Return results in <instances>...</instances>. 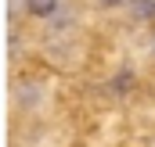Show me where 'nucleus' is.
<instances>
[{
	"mask_svg": "<svg viewBox=\"0 0 155 147\" xmlns=\"http://www.w3.org/2000/svg\"><path fill=\"white\" fill-rule=\"evenodd\" d=\"M25 4H29L33 14H51V11L58 7V0H25Z\"/></svg>",
	"mask_w": 155,
	"mask_h": 147,
	"instance_id": "f257e3e1",
	"label": "nucleus"
},
{
	"mask_svg": "<svg viewBox=\"0 0 155 147\" xmlns=\"http://www.w3.org/2000/svg\"><path fill=\"white\" fill-rule=\"evenodd\" d=\"M101 4H119V0H101Z\"/></svg>",
	"mask_w": 155,
	"mask_h": 147,
	"instance_id": "f03ea898",
	"label": "nucleus"
}]
</instances>
